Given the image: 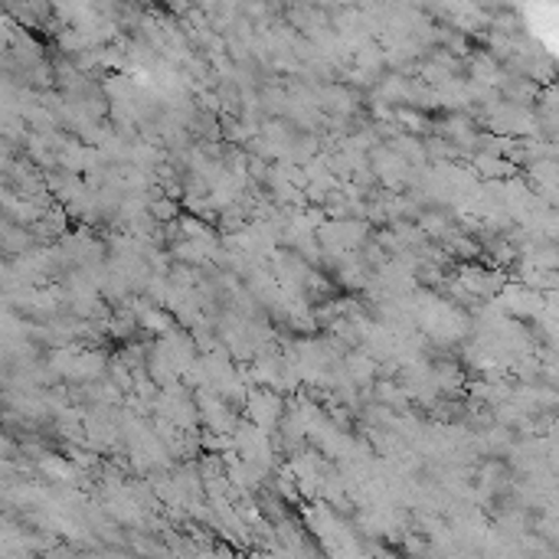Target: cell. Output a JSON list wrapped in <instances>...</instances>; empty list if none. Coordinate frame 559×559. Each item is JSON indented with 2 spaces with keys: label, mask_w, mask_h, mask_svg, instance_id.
<instances>
[{
  "label": "cell",
  "mask_w": 559,
  "mask_h": 559,
  "mask_svg": "<svg viewBox=\"0 0 559 559\" xmlns=\"http://www.w3.org/2000/svg\"><path fill=\"white\" fill-rule=\"evenodd\" d=\"M544 13H547V20H544V23H537V33H544L547 46H554L559 56V7H554V10H544Z\"/></svg>",
  "instance_id": "obj_1"
}]
</instances>
